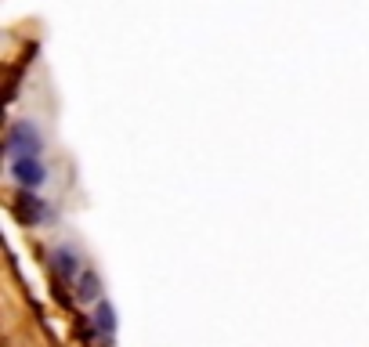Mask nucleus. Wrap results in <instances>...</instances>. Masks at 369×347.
I'll use <instances>...</instances> for the list:
<instances>
[{"mask_svg":"<svg viewBox=\"0 0 369 347\" xmlns=\"http://www.w3.org/2000/svg\"><path fill=\"white\" fill-rule=\"evenodd\" d=\"M8 174L11 181L22 188V192H36L44 181H47V170L40 163V156H22V159H8Z\"/></svg>","mask_w":369,"mask_h":347,"instance_id":"obj_2","label":"nucleus"},{"mask_svg":"<svg viewBox=\"0 0 369 347\" xmlns=\"http://www.w3.org/2000/svg\"><path fill=\"white\" fill-rule=\"evenodd\" d=\"M55 268H59V275H62L66 282H76L80 271H84L80 261H76V253H73L69 246H59V250H55Z\"/></svg>","mask_w":369,"mask_h":347,"instance_id":"obj_4","label":"nucleus"},{"mask_svg":"<svg viewBox=\"0 0 369 347\" xmlns=\"http://www.w3.org/2000/svg\"><path fill=\"white\" fill-rule=\"evenodd\" d=\"M22 206H19V217L22 221H29V224H40L44 217H47V210H44V199H36L33 192H22V199H19Z\"/></svg>","mask_w":369,"mask_h":347,"instance_id":"obj_6","label":"nucleus"},{"mask_svg":"<svg viewBox=\"0 0 369 347\" xmlns=\"http://www.w3.org/2000/svg\"><path fill=\"white\" fill-rule=\"evenodd\" d=\"M91 326H94V329H98L105 340H109V336H116V308H113L109 301H105V297L94 304V311H91Z\"/></svg>","mask_w":369,"mask_h":347,"instance_id":"obj_3","label":"nucleus"},{"mask_svg":"<svg viewBox=\"0 0 369 347\" xmlns=\"http://www.w3.org/2000/svg\"><path fill=\"white\" fill-rule=\"evenodd\" d=\"M76 297H80V301H91V304L101 301V286H98V275H94L91 268L80 271V278H76Z\"/></svg>","mask_w":369,"mask_h":347,"instance_id":"obj_5","label":"nucleus"},{"mask_svg":"<svg viewBox=\"0 0 369 347\" xmlns=\"http://www.w3.org/2000/svg\"><path fill=\"white\" fill-rule=\"evenodd\" d=\"M44 141H40V131L33 120H15L4 134V152L8 159H22V156H40Z\"/></svg>","mask_w":369,"mask_h":347,"instance_id":"obj_1","label":"nucleus"}]
</instances>
